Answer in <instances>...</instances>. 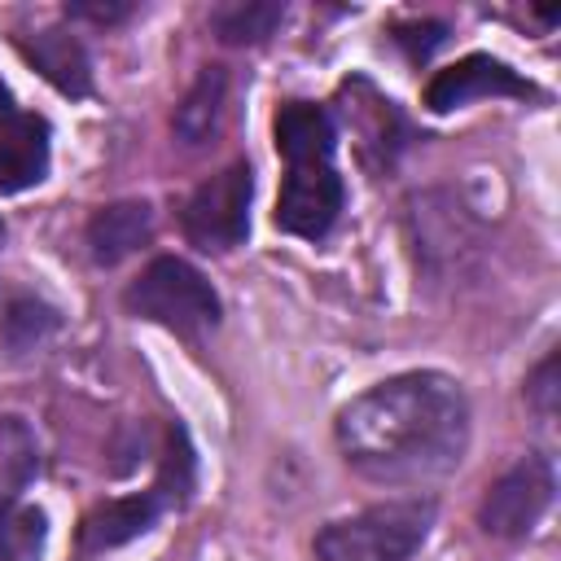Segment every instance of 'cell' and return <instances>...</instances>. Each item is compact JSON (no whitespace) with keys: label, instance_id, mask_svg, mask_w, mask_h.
Wrapping results in <instances>:
<instances>
[{"label":"cell","instance_id":"obj_1","mask_svg":"<svg viewBox=\"0 0 561 561\" xmlns=\"http://www.w3.org/2000/svg\"><path fill=\"white\" fill-rule=\"evenodd\" d=\"M346 465L386 486L447 478L469 447V399L447 373H399L337 412Z\"/></svg>","mask_w":561,"mask_h":561},{"label":"cell","instance_id":"obj_2","mask_svg":"<svg viewBox=\"0 0 561 561\" xmlns=\"http://www.w3.org/2000/svg\"><path fill=\"white\" fill-rule=\"evenodd\" d=\"M434 526L430 500H386L316 535V561H408Z\"/></svg>","mask_w":561,"mask_h":561},{"label":"cell","instance_id":"obj_3","mask_svg":"<svg viewBox=\"0 0 561 561\" xmlns=\"http://www.w3.org/2000/svg\"><path fill=\"white\" fill-rule=\"evenodd\" d=\"M123 302L131 316L153 320V324L175 329V333H197V329L219 324V294L210 289V280L193 263H184L175 254L153 259L127 285Z\"/></svg>","mask_w":561,"mask_h":561},{"label":"cell","instance_id":"obj_4","mask_svg":"<svg viewBox=\"0 0 561 561\" xmlns=\"http://www.w3.org/2000/svg\"><path fill=\"white\" fill-rule=\"evenodd\" d=\"M250 197H254V175L245 162H228L210 180H202L188 202H184V237L197 250H232L250 232Z\"/></svg>","mask_w":561,"mask_h":561},{"label":"cell","instance_id":"obj_5","mask_svg":"<svg viewBox=\"0 0 561 561\" xmlns=\"http://www.w3.org/2000/svg\"><path fill=\"white\" fill-rule=\"evenodd\" d=\"M552 491H557L552 460L530 451L486 486V495L478 504V522L495 539H526L539 526V517L548 513Z\"/></svg>","mask_w":561,"mask_h":561},{"label":"cell","instance_id":"obj_6","mask_svg":"<svg viewBox=\"0 0 561 561\" xmlns=\"http://www.w3.org/2000/svg\"><path fill=\"white\" fill-rule=\"evenodd\" d=\"M285 184L276 197V228L294 232V237H324L346 202L342 175L333 171V158L320 162H285Z\"/></svg>","mask_w":561,"mask_h":561},{"label":"cell","instance_id":"obj_7","mask_svg":"<svg viewBox=\"0 0 561 561\" xmlns=\"http://www.w3.org/2000/svg\"><path fill=\"white\" fill-rule=\"evenodd\" d=\"M478 96H535V88L508 70L504 61L486 57V53H473V57H460L456 66L438 70L425 88V105L434 114H447V110H460Z\"/></svg>","mask_w":561,"mask_h":561},{"label":"cell","instance_id":"obj_8","mask_svg":"<svg viewBox=\"0 0 561 561\" xmlns=\"http://www.w3.org/2000/svg\"><path fill=\"white\" fill-rule=\"evenodd\" d=\"M22 57L66 96H88L92 92V61L88 48L61 31V26H44L35 35H22Z\"/></svg>","mask_w":561,"mask_h":561},{"label":"cell","instance_id":"obj_9","mask_svg":"<svg viewBox=\"0 0 561 561\" xmlns=\"http://www.w3.org/2000/svg\"><path fill=\"white\" fill-rule=\"evenodd\" d=\"M48 171V123L39 114H18L0 131V193H22Z\"/></svg>","mask_w":561,"mask_h":561},{"label":"cell","instance_id":"obj_10","mask_svg":"<svg viewBox=\"0 0 561 561\" xmlns=\"http://www.w3.org/2000/svg\"><path fill=\"white\" fill-rule=\"evenodd\" d=\"M153 232V210L149 202H110L88 219V245L96 263H118L136 254Z\"/></svg>","mask_w":561,"mask_h":561},{"label":"cell","instance_id":"obj_11","mask_svg":"<svg viewBox=\"0 0 561 561\" xmlns=\"http://www.w3.org/2000/svg\"><path fill=\"white\" fill-rule=\"evenodd\" d=\"M272 131H276V149L285 162H320V158H333V149H337L333 118L311 101L280 105Z\"/></svg>","mask_w":561,"mask_h":561},{"label":"cell","instance_id":"obj_12","mask_svg":"<svg viewBox=\"0 0 561 561\" xmlns=\"http://www.w3.org/2000/svg\"><path fill=\"white\" fill-rule=\"evenodd\" d=\"M224 96H228V75H224L219 66H206V70L193 79V88L184 92V101L175 105V118H171L175 140L188 145V149L206 145V140L219 131Z\"/></svg>","mask_w":561,"mask_h":561},{"label":"cell","instance_id":"obj_13","mask_svg":"<svg viewBox=\"0 0 561 561\" xmlns=\"http://www.w3.org/2000/svg\"><path fill=\"white\" fill-rule=\"evenodd\" d=\"M158 522V495H127V500H110L101 508H92L83 517V548L88 552H105L118 543H131L136 535H145Z\"/></svg>","mask_w":561,"mask_h":561},{"label":"cell","instance_id":"obj_14","mask_svg":"<svg viewBox=\"0 0 561 561\" xmlns=\"http://www.w3.org/2000/svg\"><path fill=\"white\" fill-rule=\"evenodd\" d=\"M280 18H285V4H276V0H245V4L215 9L210 26H215V35L224 44H259V39H267L280 26Z\"/></svg>","mask_w":561,"mask_h":561},{"label":"cell","instance_id":"obj_15","mask_svg":"<svg viewBox=\"0 0 561 561\" xmlns=\"http://www.w3.org/2000/svg\"><path fill=\"white\" fill-rule=\"evenodd\" d=\"M53 329H57L53 307H44V302H35V298H13V302L4 307V320H0V337H4V346H13V351H31V346L44 342Z\"/></svg>","mask_w":561,"mask_h":561},{"label":"cell","instance_id":"obj_16","mask_svg":"<svg viewBox=\"0 0 561 561\" xmlns=\"http://www.w3.org/2000/svg\"><path fill=\"white\" fill-rule=\"evenodd\" d=\"M35 473V443L18 421H0V500L26 486Z\"/></svg>","mask_w":561,"mask_h":561},{"label":"cell","instance_id":"obj_17","mask_svg":"<svg viewBox=\"0 0 561 561\" xmlns=\"http://www.w3.org/2000/svg\"><path fill=\"white\" fill-rule=\"evenodd\" d=\"M44 548V513L39 508H4L0 513V557L35 561Z\"/></svg>","mask_w":561,"mask_h":561},{"label":"cell","instance_id":"obj_18","mask_svg":"<svg viewBox=\"0 0 561 561\" xmlns=\"http://www.w3.org/2000/svg\"><path fill=\"white\" fill-rule=\"evenodd\" d=\"M188 486H193V447H188L184 430L175 425L171 438H167V456H162V491L175 495V500H184Z\"/></svg>","mask_w":561,"mask_h":561},{"label":"cell","instance_id":"obj_19","mask_svg":"<svg viewBox=\"0 0 561 561\" xmlns=\"http://www.w3.org/2000/svg\"><path fill=\"white\" fill-rule=\"evenodd\" d=\"M526 394H530V403H535L543 416H552V408H557V351H548V355L539 359V368H535L530 381H526Z\"/></svg>","mask_w":561,"mask_h":561},{"label":"cell","instance_id":"obj_20","mask_svg":"<svg viewBox=\"0 0 561 561\" xmlns=\"http://www.w3.org/2000/svg\"><path fill=\"white\" fill-rule=\"evenodd\" d=\"M70 18H88V22H118L131 13V4H66Z\"/></svg>","mask_w":561,"mask_h":561},{"label":"cell","instance_id":"obj_21","mask_svg":"<svg viewBox=\"0 0 561 561\" xmlns=\"http://www.w3.org/2000/svg\"><path fill=\"white\" fill-rule=\"evenodd\" d=\"M18 118V110H13V96H9V88L0 83V123H13Z\"/></svg>","mask_w":561,"mask_h":561}]
</instances>
